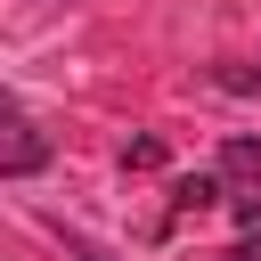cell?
<instances>
[{"label": "cell", "instance_id": "5", "mask_svg": "<svg viewBox=\"0 0 261 261\" xmlns=\"http://www.w3.org/2000/svg\"><path fill=\"white\" fill-rule=\"evenodd\" d=\"M122 163H130V171H155V163H163V139H155V130H147V139H130V147H122Z\"/></svg>", "mask_w": 261, "mask_h": 261}, {"label": "cell", "instance_id": "4", "mask_svg": "<svg viewBox=\"0 0 261 261\" xmlns=\"http://www.w3.org/2000/svg\"><path fill=\"white\" fill-rule=\"evenodd\" d=\"M212 82L237 90V98H261V65H212Z\"/></svg>", "mask_w": 261, "mask_h": 261}, {"label": "cell", "instance_id": "1", "mask_svg": "<svg viewBox=\"0 0 261 261\" xmlns=\"http://www.w3.org/2000/svg\"><path fill=\"white\" fill-rule=\"evenodd\" d=\"M212 171H220V212H228L237 228H261V139H253V130L220 139Z\"/></svg>", "mask_w": 261, "mask_h": 261}, {"label": "cell", "instance_id": "6", "mask_svg": "<svg viewBox=\"0 0 261 261\" xmlns=\"http://www.w3.org/2000/svg\"><path fill=\"white\" fill-rule=\"evenodd\" d=\"M212 261H261V228H245V237H237L228 253H212Z\"/></svg>", "mask_w": 261, "mask_h": 261}, {"label": "cell", "instance_id": "2", "mask_svg": "<svg viewBox=\"0 0 261 261\" xmlns=\"http://www.w3.org/2000/svg\"><path fill=\"white\" fill-rule=\"evenodd\" d=\"M49 163V130L24 114V98H8V130H0V179H33Z\"/></svg>", "mask_w": 261, "mask_h": 261}, {"label": "cell", "instance_id": "3", "mask_svg": "<svg viewBox=\"0 0 261 261\" xmlns=\"http://www.w3.org/2000/svg\"><path fill=\"white\" fill-rule=\"evenodd\" d=\"M212 204H220V171H188V179H171V204H163L155 237H171L188 212H212Z\"/></svg>", "mask_w": 261, "mask_h": 261}]
</instances>
